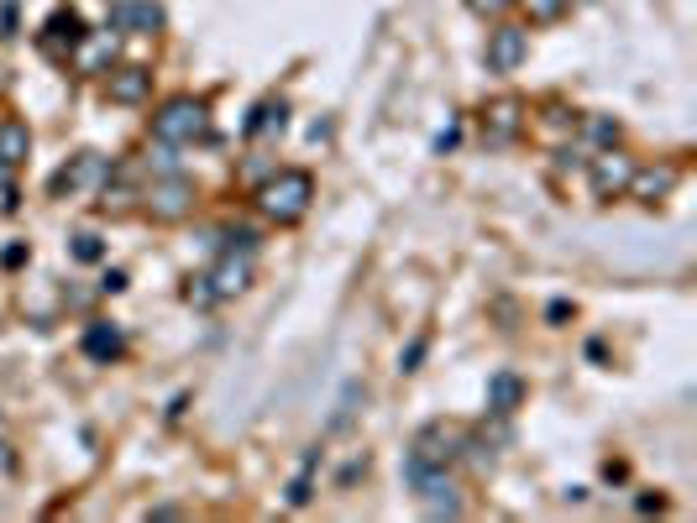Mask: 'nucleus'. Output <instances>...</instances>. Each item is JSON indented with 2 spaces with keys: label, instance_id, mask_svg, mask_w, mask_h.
Masks as SVG:
<instances>
[{
  "label": "nucleus",
  "instance_id": "obj_19",
  "mask_svg": "<svg viewBox=\"0 0 697 523\" xmlns=\"http://www.w3.org/2000/svg\"><path fill=\"white\" fill-rule=\"evenodd\" d=\"M148 168H152L157 178L179 174V157H174V142H157V146H152V152H148Z\"/></svg>",
  "mask_w": 697,
  "mask_h": 523
},
{
  "label": "nucleus",
  "instance_id": "obj_33",
  "mask_svg": "<svg viewBox=\"0 0 697 523\" xmlns=\"http://www.w3.org/2000/svg\"><path fill=\"white\" fill-rule=\"evenodd\" d=\"M179 513H183L179 502H157V508H152V519H179Z\"/></svg>",
  "mask_w": 697,
  "mask_h": 523
},
{
  "label": "nucleus",
  "instance_id": "obj_11",
  "mask_svg": "<svg viewBox=\"0 0 697 523\" xmlns=\"http://www.w3.org/2000/svg\"><path fill=\"white\" fill-rule=\"evenodd\" d=\"M148 89H152V74L142 63H126V68H116V74L105 79V94H111L116 105H142Z\"/></svg>",
  "mask_w": 697,
  "mask_h": 523
},
{
  "label": "nucleus",
  "instance_id": "obj_29",
  "mask_svg": "<svg viewBox=\"0 0 697 523\" xmlns=\"http://www.w3.org/2000/svg\"><path fill=\"white\" fill-rule=\"evenodd\" d=\"M122 289H126V272L122 267H111V272L100 278V293H122Z\"/></svg>",
  "mask_w": 697,
  "mask_h": 523
},
{
  "label": "nucleus",
  "instance_id": "obj_34",
  "mask_svg": "<svg viewBox=\"0 0 697 523\" xmlns=\"http://www.w3.org/2000/svg\"><path fill=\"white\" fill-rule=\"evenodd\" d=\"M556 157H561V168H576V163H582V146H567V152H556Z\"/></svg>",
  "mask_w": 697,
  "mask_h": 523
},
{
  "label": "nucleus",
  "instance_id": "obj_22",
  "mask_svg": "<svg viewBox=\"0 0 697 523\" xmlns=\"http://www.w3.org/2000/svg\"><path fill=\"white\" fill-rule=\"evenodd\" d=\"M100 257H105L100 235H90V231H79V235H74V262H100Z\"/></svg>",
  "mask_w": 697,
  "mask_h": 523
},
{
  "label": "nucleus",
  "instance_id": "obj_26",
  "mask_svg": "<svg viewBox=\"0 0 697 523\" xmlns=\"http://www.w3.org/2000/svg\"><path fill=\"white\" fill-rule=\"evenodd\" d=\"M309 465H315V456H309V461H304L300 482H294V487H289V502H294V508H304V502H309Z\"/></svg>",
  "mask_w": 697,
  "mask_h": 523
},
{
  "label": "nucleus",
  "instance_id": "obj_8",
  "mask_svg": "<svg viewBox=\"0 0 697 523\" xmlns=\"http://www.w3.org/2000/svg\"><path fill=\"white\" fill-rule=\"evenodd\" d=\"M215 298H237V293L252 289V252H226L211 272Z\"/></svg>",
  "mask_w": 697,
  "mask_h": 523
},
{
  "label": "nucleus",
  "instance_id": "obj_12",
  "mask_svg": "<svg viewBox=\"0 0 697 523\" xmlns=\"http://www.w3.org/2000/svg\"><path fill=\"white\" fill-rule=\"evenodd\" d=\"M676 168L671 163H661V168H635L630 174V189H635V200H645V204H656V200H667L671 189H676Z\"/></svg>",
  "mask_w": 697,
  "mask_h": 523
},
{
  "label": "nucleus",
  "instance_id": "obj_35",
  "mask_svg": "<svg viewBox=\"0 0 697 523\" xmlns=\"http://www.w3.org/2000/svg\"><path fill=\"white\" fill-rule=\"evenodd\" d=\"M5 174H11V163H5V157H0V189H5Z\"/></svg>",
  "mask_w": 697,
  "mask_h": 523
},
{
  "label": "nucleus",
  "instance_id": "obj_16",
  "mask_svg": "<svg viewBox=\"0 0 697 523\" xmlns=\"http://www.w3.org/2000/svg\"><path fill=\"white\" fill-rule=\"evenodd\" d=\"M63 42H68V48H79V42H85V22H79L74 11H59V16L48 22V37H42V48H48V53H59Z\"/></svg>",
  "mask_w": 697,
  "mask_h": 523
},
{
  "label": "nucleus",
  "instance_id": "obj_7",
  "mask_svg": "<svg viewBox=\"0 0 697 523\" xmlns=\"http://www.w3.org/2000/svg\"><path fill=\"white\" fill-rule=\"evenodd\" d=\"M409 456L424 465H452L461 456V435L446 430V424H424L420 435H415V445H409Z\"/></svg>",
  "mask_w": 697,
  "mask_h": 523
},
{
  "label": "nucleus",
  "instance_id": "obj_2",
  "mask_svg": "<svg viewBox=\"0 0 697 523\" xmlns=\"http://www.w3.org/2000/svg\"><path fill=\"white\" fill-rule=\"evenodd\" d=\"M152 137L157 142H205L211 137V111H205V100H194V94H174L157 116H152Z\"/></svg>",
  "mask_w": 697,
  "mask_h": 523
},
{
  "label": "nucleus",
  "instance_id": "obj_31",
  "mask_svg": "<svg viewBox=\"0 0 697 523\" xmlns=\"http://www.w3.org/2000/svg\"><path fill=\"white\" fill-rule=\"evenodd\" d=\"M11 471H16V450L0 439V476H11Z\"/></svg>",
  "mask_w": 697,
  "mask_h": 523
},
{
  "label": "nucleus",
  "instance_id": "obj_14",
  "mask_svg": "<svg viewBox=\"0 0 697 523\" xmlns=\"http://www.w3.org/2000/svg\"><path fill=\"white\" fill-rule=\"evenodd\" d=\"M519 398H524V382L515 378V372H498V378H487V413H515Z\"/></svg>",
  "mask_w": 697,
  "mask_h": 523
},
{
  "label": "nucleus",
  "instance_id": "obj_30",
  "mask_svg": "<svg viewBox=\"0 0 697 523\" xmlns=\"http://www.w3.org/2000/svg\"><path fill=\"white\" fill-rule=\"evenodd\" d=\"M111 48H116V42H94L90 53H85V68H94V63H105V59H111Z\"/></svg>",
  "mask_w": 697,
  "mask_h": 523
},
{
  "label": "nucleus",
  "instance_id": "obj_21",
  "mask_svg": "<svg viewBox=\"0 0 697 523\" xmlns=\"http://www.w3.org/2000/svg\"><path fill=\"white\" fill-rule=\"evenodd\" d=\"M220 241H226V252H257V231L252 226H231Z\"/></svg>",
  "mask_w": 697,
  "mask_h": 523
},
{
  "label": "nucleus",
  "instance_id": "obj_15",
  "mask_svg": "<svg viewBox=\"0 0 697 523\" xmlns=\"http://www.w3.org/2000/svg\"><path fill=\"white\" fill-rule=\"evenodd\" d=\"M126 350V335L116 330V324H90L85 330V356H94V361H116Z\"/></svg>",
  "mask_w": 697,
  "mask_h": 523
},
{
  "label": "nucleus",
  "instance_id": "obj_4",
  "mask_svg": "<svg viewBox=\"0 0 697 523\" xmlns=\"http://www.w3.org/2000/svg\"><path fill=\"white\" fill-rule=\"evenodd\" d=\"M142 204L152 209V220H183V215L194 209V183L183 174L152 178V189L142 194Z\"/></svg>",
  "mask_w": 697,
  "mask_h": 523
},
{
  "label": "nucleus",
  "instance_id": "obj_10",
  "mask_svg": "<svg viewBox=\"0 0 697 523\" xmlns=\"http://www.w3.org/2000/svg\"><path fill=\"white\" fill-rule=\"evenodd\" d=\"M111 22H116L122 31H142V37H152V31H163V5H157V0H116Z\"/></svg>",
  "mask_w": 697,
  "mask_h": 523
},
{
  "label": "nucleus",
  "instance_id": "obj_18",
  "mask_svg": "<svg viewBox=\"0 0 697 523\" xmlns=\"http://www.w3.org/2000/svg\"><path fill=\"white\" fill-rule=\"evenodd\" d=\"M524 11H530V22H535V27H550V22H561V16H567V0H524Z\"/></svg>",
  "mask_w": 697,
  "mask_h": 523
},
{
  "label": "nucleus",
  "instance_id": "obj_17",
  "mask_svg": "<svg viewBox=\"0 0 697 523\" xmlns=\"http://www.w3.org/2000/svg\"><path fill=\"white\" fill-rule=\"evenodd\" d=\"M31 152V131L22 126V120H0V157L16 168V163H27Z\"/></svg>",
  "mask_w": 697,
  "mask_h": 523
},
{
  "label": "nucleus",
  "instance_id": "obj_20",
  "mask_svg": "<svg viewBox=\"0 0 697 523\" xmlns=\"http://www.w3.org/2000/svg\"><path fill=\"white\" fill-rule=\"evenodd\" d=\"M246 131H283V105H257V116L246 120Z\"/></svg>",
  "mask_w": 697,
  "mask_h": 523
},
{
  "label": "nucleus",
  "instance_id": "obj_27",
  "mask_svg": "<svg viewBox=\"0 0 697 523\" xmlns=\"http://www.w3.org/2000/svg\"><path fill=\"white\" fill-rule=\"evenodd\" d=\"M467 5H472L478 16H498V11H509L515 0H467Z\"/></svg>",
  "mask_w": 697,
  "mask_h": 523
},
{
  "label": "nucleus",
  "instance_id": "obj_6",
  "mask_svg": "<svg viewBox=\"0 0 697 523\" xmlns=\"http://www.w3.org/2000/svg\"><path fill=\"white\" fill-rule=\"evenodd\" d=\"M630 174H635V163H630L624 152H613V146H608L604 157H593V163H587L593 200H613V194H624V189H630Z\"/></svg>",
  "mask_w": 697,
  "mask_h": 523
},
{
  "label": "nucleus",
  "instance_id": "obj_9",
  "mask_svg": "<svg viewBox=\"0 0 697 523\" xmlns=\"http://www.w3.org/2000/svg\"><path fill=\"white\" fill-rule=\"evenodd\" d=\"M519 126H524V105H519V100H493V105L483 111V137L493 146L515 142Z\"/></svg>",
  "mask_w": 697,
  "mask_h": 523
},
{
  "label": "nucleus",
  "instance_id": "obj_5",
  "mask_svg": "<svg viewBox=\"0 0 697 523\" xmlns=\"http://www.w3.org/2000/svg\"><path fill=\"white\" fill-rule=\"evenodd\" d=\"M524 53H530V31H524V27L504 22V27L487 31V68H493V74H509V68H519V63H524Z\"/></svg>",
  "mask_w": 697,
  "mask_h": 523
},
{
  "label": "nucleus",
  "instance_id": "obj_28",
  "mask_svg": "<svg viewBox=\"0 0 697 523\" xmlns=\"http://www.w3.org/2000/svg\"><path fill=\"white\" fill-rule=\"evenodd\" d=\"M420 356H424V341H415V346L398 356V372H415V367H420Z\"/></svg>",
  "mask_w": 697,
  "mask_h": 523
},
{
  "label": "nucleus",
  "instance_id": "obj_23",
  "mask_svg": "<svg viewBox=\"0 0 697 523\" xmlns=\"http://www.w3.org/2000/svg\"><path fill=\"white\" fill-rule=\"evenodd\" d=\"M587 137H593V142H604V146H613V142H619V120L593 116V120H587Z\"/></svg>",
  "mask_w": 697,
  "mask_h": 523
},
{
  "label": "nucleus",
  "instance_id": "obj_3",
  "mask_svg": "<svg viewBox=\"0 0 697 523\" xmlns=\"http://www.w3.org/2000/svg\"><path fill=\"white\" fill-rule=\"evenodd\" d=\"M404 476H409V487L424 497V513H430V519H456V513H461V497H456L446 465H424V461H415V456H404Z\"/></svg>",
  "mask_w": 697,
  "mask_h": 523
},
{
  "label": "nucleus",
  "instance_id": "obj_13",
  "mask_svg": "<svg viewBox=\"0 0 697 523\" xmlns=\"http://www.w3.org/2000/svg\"><path fill=\"white\" fill-rule=\"evenodd\" d=\"M94 178H105V157L85 152V157H74V163L53 178V194H74V189H85V183H94Z\"/></svg>",
  "mask_w": 697,
  "mask_h": 523
},
{
  "label": "nucleus",
  "instance_id": "obj_25",
  "mask_svg": "<svg viewBox=\"0 0 697 523\" xmlns=\"http://www.w3.org/2000/svg\"><path fill=\"white\" fill-rule=\"evenodd\" d=\"M183 298H189V304H200V309H205V304H215L211 278H189V289H183Z\"/></svg>",
  "mask_w": 697,
  "mask_h": 523
},
{
  "label": "nucleus",
  "instance_id": "obj_1",
  "mask_svg": "<svg viewBox=\"0 0 697 523\" xmlns=\"http://www.w3.org/2000/svg\"><path fill=\"white\" fill-rule=\"evenodd\" d=\"M309 200H315V178L300 174V168H283L274 174L263 189H257V204H263V215L278 220V226H294L309 215Z\"/></svg>",
  "mask_w": 697,
  "mask_h": 523
},
{
  "label": "nucleus",
  "instance_id": "obj_32",
  "mask_svg": "<svg viewBox=\"0 0 697 523\" xmlns=\"http://www.w3.org/2000/svg\"><path fill=\"white\" fill-rule=\"evenodd\" d=\"M22 257H27V246H5V252H0V262H5V267H22Z\"/></svg>",
  "mask_w": 697,
  "mask_h": 523
},
{
  "label": "nucleus",
  "instance_id": "obj_24",
  "mask_svg": "<svg viewBox=\"0 0 697 523\" xmlns=\"http://www.w3.org/2000/svg\"><path fill=\"white\" fill-rule=\"evenodd\" d=\"M137 200V194H131V189H111V183H105V189H100V209H111V215H122L126 204Z\"/></svg>",
  "mask_w": 697,
  "mask_h": 523
}]
</instances>
